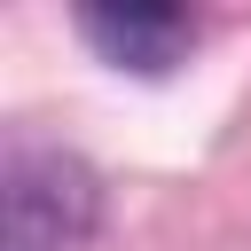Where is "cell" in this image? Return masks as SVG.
Segmentation results:
<instances>
[{
    "mask_svg": "<svg viewBox=\"0 0 251 251\" xmlns=\"http://www.w3.org/2000/svg\"><path fill=\"white\" fill-rule=\"evenodd\" d=\"M94 212H102V188L71 149L8 141V165H0V251H86Z\"/></svg>",
    "mask_w": 251,
    "mask_h": 251,
    "instance_id": "6da1fadb",
    "label": "cell"
},
{
    "mask_svg": "<svg viewBox=\"0 0 251 251\" xmlns=\"http://www.w3.org/2000/svg\"><path fill=\"white\" fill-rule=\"evenodd\" d=\"M78 31H86L118 71H173L180 47L196 39L180 8H149V0H126V8H78Z\"/></svg>",
    "mask_w": 251,
    "mask_h": 251,
    "instance_id": "7a4b0ae2",
    "label": "cell"
}]
</instances>
